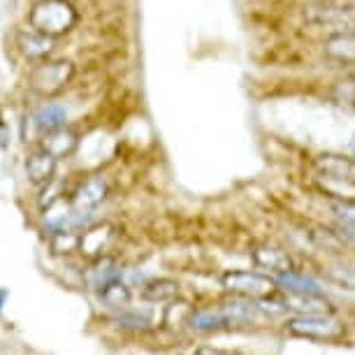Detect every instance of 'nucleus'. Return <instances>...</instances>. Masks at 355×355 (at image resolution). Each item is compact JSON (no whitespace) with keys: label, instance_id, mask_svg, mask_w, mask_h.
<instances>
[{"label":"nucleus","instance_id":"nucleus-17","mask_svg":"<svg viewBox=\"0 0 355 355\" xmlns=\"http://www.w3.org/2000/svg\"><path fill=\"white\" fill-rule=\"evenodd\" d=\"M332 214L337 216V234L341 242H355V200H337L332 205Z\"/></svg>","mask_w":355,"mask_h":355},{"label":"nucleus","instance_id":"nucleus-27","mask_svg":"<svg viewBox=\"0 0 355 355\" xmlns=\"http://www.w3.org/2000/svg\"><path fill=\"white\" fill-rule=\"evenodd\" d=\"M8 297H10L8 288H0V313H3V306H5V302H8Z\"/></svg>","mask_w":355,"mask_h":355},{"label":"nucleus","instance_id":"nucleus-3","mask_svg":"<svg viewBox=\"0 0 355 355\" xmlns=\"http://www.w3.org/2000/svg\"><path fill=\"white\" fill-rule=\"evenodd\" d=\"M75 77V65L70 61H40L35 68L31 70L28 75V86L33 93L42 98H51V96H58L65 86L72 82Z\"/></svg>","mask_w":355,"mask_h":355},{"label":"nucleus","instance_id":"nucleus-21","mask_svg":"<svg viewBox=\"0 0 355 355\" xmlns=\"http://www.w3.org/2000/svg\"><path fill=\"white\" fill-rule=\"evenodd\" d=\"M177 295L179 284L174 279H151L142 291V297L149 300V302H167V300H174Z\"/></svg>","mask_w":355,"mask_h":355},{"label":"nucleus","instance_id":"nucleus-12","mask_svg":"<svg viewBox=\"0 0 355 355\" xmlns=\"http://www.w3.org/2000/svg\"><path fill=\"white\" fill-rule=\"evenodd\" d=\"M56 165H58V160L53 158L51 153H46L44 149H37L26 158V174H28V179L33 184L44 186L46 182H51L53 174H56Z\"/></svg>","mask_w":355,"mask_h":355},{"label":"nucleus","instance_id":"nucleus-25","mask_svg":"<svg viewBox=\"0 0 355 355\" xmlns=\"http://www.w3.org/2000/svg\"><path fill=\"white\" fill-rule=\"evenodd\" d=\"M119 327H128V330H146V327L151 325L149 316H139V313H123V316H119L114 320Z\"/></svg>","mask_w":355,"mask_h":355},{"label":"nucleus","instance_id":"nucleus-2","mask_svg":"<svg viewBox=\"0 0 355 355\" xmlns=\"http://www.w3.org/2000/svg\"><path fill=\"white\" fill-rule=\"evenodd\" d=\"M28 24L37 33H44V35L56 40L75 28L77 10L70 5V0H40L33 5Z\"/></svg>","mask_w":355,"mask_h":355},{"label":"nucleus","instance_id":"nucleus-9","mask_svg":"<svg viewBox=\"0 0 355 355\" xmlns=\"http://www.w3.org/2000/svg\"><path fill=\"white\" fill-rule=\"evenodd\" d=\"M79 146V132L70 125H61L56 130L44 132L42 139H40V149H44L46 153H51L56 160L68 158L77 151Z\"/></svg>","mask_w":355,"mask_h":355},{"label":"nucleus","instance_id":"nucleus-13","mask_svg":"<svg viewBox=\"0 0 355 355\" xmlns=\"http://www.w3.org/2000/svg\"><path fill=\"white\" fill-rule=\"evenodd\" d=\"M251 258L260 270H270L274 274H281L286 270H293V260L284 249H277V246L270 244H260L251 251Z\"/></svg>","mask_w":355,"mask_h":355},{"label":"nucleus","instance_id":"nucleus-8","mask_svg":"<svg viewBox=\"0 0 355 355\" xmlns=\"http://www.w3.org/2000/svg\"><path fill=\"white\" fill-rule=\"evenodd\" d=\"M110 193V184L103 174H91L86 182L79 186L75 198H72V209L77 214H89L93 211L96 207L103 205V200L107 198Z\"/></svg>","mask_w":355,"mask_h":355},{"label":"nucleus","instance_id":"nucleus-5","mask_svg":"<svg viewBox=\"0 0 355 355\" xmlns=\"http://www.w3.org/2000/svg\"><path fill=\"white\" fill-rule=\"evenodd\" d=\"M286 330L293 337L313 339V341H332L344 332V325L325 313H311V316H295L286 320Z\"/></svg>","mask_w":355,"mask_h":355},{"label":"nucleus","instance_id":"nucleus-11","mask_svg":"<svg viewBox=\"0 0 355 355\" xmlns=\"http://www.w3.org/2000/svg\"><path fill=\"white\" fill-rule=\"evenodd\" d=\"M17 46L28 61H46L56 46V40L44 35V33H37L35 28H28L17 33Z\"/></svg>","mask_w":355,"mask_h":355},{"label":"nucleus","instance_id":"nucleus-18","mask_svg":"<svg viewBox=\"0 0 355 355\" xmlns=\"http://www.w3.org/2000/svg\"><path fill=\"white\" fill-rule=\"evenodd\" d=\"M116 279H121V270H119V265L114 263L112 258H98L96 265L86 274V284H89L93 291H100V288H105L107 284H112V281H116Z\"/></svg>","mask_w":355,"mask_h":355},{"label":"nucleus","instance_id":"nucleus-7","mask_svg":"<svg viewBox=\"0 0 355 355\" xmlns=\"http://www.w3.org/2000/svg\"><path fill=\"white\" fill-rule=\"evenodd\" d=\"M114 234H116V227L112 223H98V225H91L79 234V246L77 251L82 253L84 258L89 260H98L105 256V251L110 249Z\"/></svg>","mask_w":355,"mask_h":355},{"label":"nucleus","instance_id":"nucleus-20","mask_svg":"<svg viewBox=\"0 0 355 355\" xmlns=\"http://www.w3.org/2000/svg\"><path fill=\"white\" fill-rule=\"evenodd\" d=\"M98 293H100V300H103V304H107L110 309H123V306H128L130 300H132L130 288L125 286L121 279L107 284L105 288H100Z\"/></svg>","mask_w":355,"mask_h":355},{"label":"nucleus","instance_id":"nucleus-16","mask_svg":"<svg viewBox=\"0 0 355 355\" xmlns=\"http://www.w3.org/2000/svg\"><path fill=\"white\" fill-rule=\"evenodd\" d=\"M33 123H35L40 135H44V132H49V130H56V128H61V125H68V110H65L63 105L46 103L35 112Z\"/></svg>","mask_w":355,"mask_h":355},{"label":"nucleus","instance_id":"nucleus-26","mask_svg":"<svg viewBox=\"0 0 355 355\" xmlns=\"http://www.w3.org/2000/svg\"><path fill=\"white\" fill-rule=\"evenodd\" d=\"M186 355H225L223 351H218V348H196V351H191V353H186Z\"/></svg>","mask_w":355,"mask_h":355},{"label":"nucleus","instance_id":"nucleus-14","mask_svg":"<svg viewBox=\"0 0 355 355\" xmlns=\"http://www.w3.org/2000/svg\"><path fill=\"white\" fill-rule=\"evenodd\" d=\"M274 284L279 288H284L288 295H323V288H320L316 279L306 277V274H300V272H293V270L277 274Z\"/></svg>","mask_w":355,"mask_h":355},{"label":"nucleus","instance_id":"nucleus-23","mask_svg":"<svg viewBox=\"0 0 355 355\" xmlns=\"http://www.w3.org/2000/svg\"><path fill=\"white\" fill-rule=\"evenodd\" d=\"M79 246V234L75 230H63V232H53L51 237V251L56 256H68V253L77 251Z\"/></svg>","mask_w":355,"mask_h":355},{"label":"nucleus","instance_id":"nucleus-4","mask_svg":"<svg viewBox=\"0 0 355 355\" xmlns=\"http://www.w3.org/2000/svg\"><path fill=\"white\" fill-rule=\"evenodd\" d=\"M306 24L327 28L332 33H355V8L353 5H334L320 0L304 10Z\"/></svg>","mask_w":355,"mask_h":355},{"label":"nucleus","instance_id":"nucleus-6","mask_svg":"<svg viewBox=\"0 0 355 355\" xmlns=\"http://www.w3.org/2000/svg\"><path fill=\"white\" fill-rule=\"evenodd\" d=\"M220 284L227 293H234V295H242V297H253V300H260V297H267V295L274 293V279L265 277V274H258V272H246V270H232V272H225L220 277Z\"/></svg>","mask_w":355,"mask_h":355},{"label":"nucleus","instance_id":"nucleus-10","mask_svg":"<svg viewBox=\"0 0 355 355\" xmlns=\"http://www.w3.org/2000/svg\"><path fill=\"white\" fill-rule=\"evenodd\" d=\"M313 165L320 172V177L355 184V158L351 156H344V153H320L313 160Z\"/></svg>","mask_w":355,"mask_h":355},{"label":"nucleus","instance_id":"nucleus-15","mask_svg":"<svg viewBox=\"0 0 355 355\" xmlns=\"http://www.w3.org/2000/svg\"><path fill=\"white\" fill-rule=\"evenodd\" d=\"M325 56L332 61L355 65V33H332L325 40Z\"/></svg>","mask_w":355,"mask_h":355},{"label":"nucleus","instance_id":"nucleus-19","mask_svg":"<svg viewBox=\"0 0 355 355\" xmlns=\"http://www.w3.org/2000/svg\"><path fill=\"white\" fill-rule=\"evenodd\" d=\"M288 311H300V316H311V313H330V304L323 295H288L286 300Z\"/></svg>","mask_w":355,"mask_h":355},{"label":"nucleus","instance_id":"nucleus-1","mask_svg":"<svg viewBox=\"0 0 355 355\" xmlns=\"http://www.w3.org/2000/svg\"><path fill=\"white\" fill-rule=\"evenodd\" d=\"M258 304L251 302H227L214 309H200L191 311L186 318V325L193 332H216V330H227V327H237L242 323H251L258 318Z\"/></svg>","mask_w":355,"mask_h":355},{"label":"nucleus","instance_id":"nucleus-24","mask_svg":"<svg viewBox=\"0 0 355 355\" xmlns=\"http://www.w3.org/2000/svg\"><path fill=\"white\" fill-rule=\"evenodd\" d=\"M327 281L337 284L339 288H346V291H355V267H346V265H339V267H330L325 272Z\"/></svg>","mask_w":355,"mask_h":355},{"label":"nucleus","instance_id":"nucleus-28","mask_svg":"<svg viewBox=\"0 0 355 355\" xmlns=\"http://www.w3.org/2000/svg\"><path fill=\"white\" fill-rule=\"evenodd\" d=\"M351 149H353V153H355V135H353V139H351Z\"/></svg>","mask_w":355,"mask_h":355},{"label":"nucleus","instance_id":"nucleus-22","mask_svg":"<svg viewBox=\"0 0 355 355\" xmlns=\"http://www.w3.org/2000/svg\"><path fill=\"white\" fill-rule=\"evenodd\" d=\"M330 98L341 107H348V110H355V77H344L337 79L330 89Z\"/></svg>","mask_w":355,"mask_h":355}]
</instances>
